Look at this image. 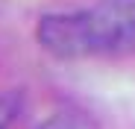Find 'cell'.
<instances>
[{"label":"cell","mask_w":135,"mask_h":129,"mask_svg":"<svg viewBox=\"0 0 135 129\" xmlns=\"http://www.w3.org/2000/svg\"><path fill=\"white\" fill-rule=\"evenodd\" d=\"M21 109H24L21 91H0V129H12Z\"/></svg>","instance_id":"cell-2"},{"label":"cell","mask_w":135,"mask_h":129,"mask_svg":"<svg viewBox=\"0 0 135 129\" xmlns=\"http://www.w3.org/2000/svg\"><path fill=\"white\" fill-rule=\"evenodd\" d=\"M38 44L62 62L135 53V0H97L88 9L50 12L38 21Z\"/></svg>","instance_id":"cell-1"},{"label":"cell","mask_w":135,"mask_h":129,"mask_svg":"<svg viewBox=\"0 0 135 129\" xmlns=\"http://www.w3.org/2000/svg\"><path fill=\"white\" fill-rule=\"evenodd\" d=\"M35 129H82V123H76L74 117H68V115H53L47 120H41Z\"/></svg>","instance_id":"cell-3"}]
</instances>
